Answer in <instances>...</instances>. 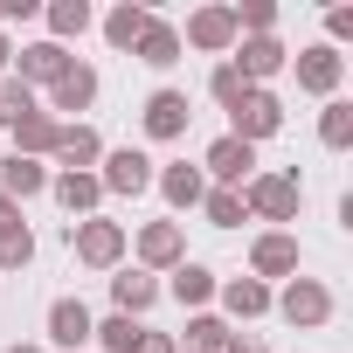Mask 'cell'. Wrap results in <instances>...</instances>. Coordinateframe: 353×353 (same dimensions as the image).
Masks as SVG:
<instances>
[{
  "label": "cell",
  "instance_id": "cell-40",
  "mask_svg": "<svg viewBox=\"0 0 353 353\" xmlns=\"http://www.w3.org/2000/svg\"><path fill=\"white\" fill-rule=\"evenodd\" d=\"M8 222H21V208H14L8 194H0V229H8Z\"/></svg>",
  "mask_w": 353,
  "mask_h": 353
},
{
  "label": "cell",
  "instance_id": "cell-12",
  "mask_svg": "<svg viewBox=\"0 0 353 353\" xmlns=\"http://www.w3.org/2000/svg\"><path fill=\"white\" fill-rule=\"evenodd\" d=\"M250 173H256V145H243V139H229V132L201 152V181H208V188H243Z\"/></svg>",
  "mask_w": 353,
  "mask_h": 353
},
{
  "label": "cell",
  "instance_id": "cell-28",
  "mask_svg": "<svg viewBox=\"0 0 353 353\" xmlns=\"http://www.w3.org/2000/svg\"><path fill=\"white\" fill-rule=\"evenodd\" d=\"M139 332H145V319L111 312V319H97V325H90V346H97V353H132V346H139Z\"/></svg>",
  "mask_w": 353,
  "mask_h": 353
},
{
  "label": "cell",
  "instance_id": "cell-37",
  "mask_svg": "<svg viewBox=\"0 0 353 353\" xmlns=\"http://www.w3.org/2000/svg\"><path fill=\"white\" fill-rule=\"evenodd\" d=\"M222 353H270V346H263V339H250V332H229V346H222Z\"/></svg>",
  "mask_w": 353,
  "mask_h": 353
},
{
  "label": "cell",
  "instance_id": "cell-2",
  "mask_svg": "<svg viewBox=\"0 0 353 353\" xmlns=\"http://www.w3.org/2000/svg\"><path fill=\"white\" fill-rule=\"evenodd\" d=\"M270 312L284 325H298V332H319V325H332L339 298H332L325 277H284V291H270Z\"/></svg>",
  "mask_w": 353,
  "mask_h": 353
},
{
  "label": "cell",
  "instance_id": "cell-11",
  "mask_svg": "<svg viewBox=\"0 0 353 353\" xmlns=\"http://www.w3.org/2000/svg\"><path fill=\"white\" fill-rule=\"evenodd\" d=\"M70 63H77V56H70L63 42H49V35H42V42L14 49V70H8V77H14V83H28V90L42 97V90H49V83H56V77H63Z\"/></svg>",
  "mask_w": 353,
  "mask_h": 353
},
{
  "label": "cell",
  "instance_id": "cell-25",
  "mask_svg": "<svg viewBox=\"0 0 353 353\" xmlns=\"http://www.w3.org/2000/svg\"><path fill=\"white\" fill-rule=\"evenodd\" d=\"M145 21H152L145 0H118V8L104 14V42H111V49H132V42L145 35Z\"/></svg>",
  "mask_w": 353,
  "mask_h": 353
},
{
  "label": "cell",
  "instance_id": "cell-38",
  "mask_svg": "<svg viewBox=\"0 0 353 353\" xmlns=\"http://www.w3.org/2000/svg\"><path fill=\"white\" fill-rule=\"evenodd\" d=\"M35 14V0H0V21H28Z\"/></svg>",
  "mask_w": 353,
  "mask_h": 353
},
{
  "label": "cell",
  "instance_id": "cell-17",
  "mask_svg": "<svg viewBox=\"0 0 353 353\" xmlns=\"http://www.w3.org/2000/svg\"><path fill=\"white\" fill-rule=\"evenodd\" d=\"M49 159H56V173H97V159H104V139H97V125H63Z\"/></svg>",
  "mask_w": 353,
  "mask_h": 353
},
{
  "label": "cell",
  "instance_id": "cell-1",
  "mask_svg": "<svg viewBox=\"0 0 353 353\" xmlns=\"http://www.w3.org/2000/svg\"><path fill=\"white\" fill-rule=\"evenodd\" d=\"M236 194H243V215H250V222H270V229L298 222V208H305L298 173H250V181H243Z\"/></svg>",
  "mask_w": 353,
  "mask_h": 353
},
{
  "label": "cell",
  "instance_id": "cell-19",
  "mask_svg": "<svg viewBox=\"0 0 353 353\" xmlns=\"http://www.w3.org/2000/svg\"><path fill=\"white\" fill-rule=\"evenodd\" d=\"M152 188H159V201H166L173 215H188V208H201V194H208V181H201V166H188V159H173V166H159V173H152Z\"/></svg>",
  "mask_w": 353,
  "mask_h": 353
},
{
  "label": "cell",
  "instance_id": "cell-32",
  "mask_svg": "<svg viewBox=\"0 0 353 353\" xmlns=\"http://www.w3.org/2000/svg\"><path fill=\"white\" fill-rule=\"evenodd\" d=\"M28 111H42V97H35L28 83H14V77H0V132H14Z\"/></svg>",
  "mask_w": 353,
  "mask_h": 353
},
{
  "label": "cell",
  "instance_id": "cell-16",
  "mask_svg": "<svg viewBox=\"0 0 353 353\" xmlns=\"http://www.w3.org/2000/svg\"><path fill=\"white\" fill-rule=\"evenodd\" d=\"M215 284H222V277H215L208 263H194V256H188L181 270H166V284H159V298H173V305H181V312H208V298H215Z\"/></svg>",
  "mask_w": 353,
  "mask_h": 353
},
{
  "label": "cell",
  "instance_id": "cell-22",
  "mask_svg": "<svg viewBox=\"0 0 353 353\" xmlns=\"http://www.w3.org/2000/svg\"><path fill=\"white\" fill-rule=\"evenodd\" d=\"M132 56L145 63V70H173V63H181V28H173V21H145V35L132 42Z\"/></svg>",
  "mask_w": 353,
  "mask_h": 353
},
{
  "label": "cell",
  "instance_id": "cell-23",
  "mask_svg": "<svg viewBox=\"0 0 353 353\" xmlns=\"http://www.w3.org/2000/svg\"><path fill=\"white\" fill-rule=\"evenodd\" d=\"M56 132H63V118H49V111H28V118L8 132V139H14V152H21V159H42V166H49V152H56Z\"/></svg>",
  "mask_w": 353,
  "mask_h": 353
},
{
  "label": "cell",
  "instance_id": "cell-34",
  "mask_svg": "<svg viewBox=\"0 0 353 353\" xmlns=\"http://www.w3.org/2000/svg\"><path fill=\"white\" fill-rule=\"evenodd\" d=\"M229 14H236V42L243 35H277V0H243Z\"/></svg>",
  "mask_w": 353,
  "mask_h": 353
},
{
  "label": "cell",
  "instance_id": "cell-31",
  "mask_svg": "<svg viewBox=\"0 0 353 353\" xmlns=\"http://www.w3.org/2000/svg\"><path fill=\"white\" fill-rule=\"evenodd\" d=\"M201 215H208V229H243V222H250L236 188H208V194H201Z\"/></svg>",
  "mask_w": 353,
  "mask_h": 353
},
{
  "label": "cell",
  "instance_id": "cell-21",
  "mask_svg": "<svg viewBox=\"0 0 353 353\" xmlns=\"http://www.w3.org/2000/svg\"><path fill=\"white\" fill-rule=\"evenodd\" d=\"M49 194H56V201H63V215H77V222H90V215L104 208L97 173H49Z\"/></svg>",
  "mask_w": 353,
  "mask_h": 353
},
{
  "label": "cell",
  "instance_id": "cell-18",
  "mask_svg": "<svg viewBox=\"0 0 353 353\" xmlns=\"http://www.w3.org/2000/svg\"><path fill=\"white\" fill-rule=\"evenodd\" d=\"M152 305H159V277H152V270H139V263H132V270L118 263V270H111V312L145 319Z\"/></svg>",
  "mask_w": 353,
  "mask_h": 353
},
{
  "label": "cell",
  "instance_id": "cell-36",
  "mask_svg": "<svg viewBox=\"0 0 353 353\" xmlns=\"http://www.w3.org/2000/svg\"><path fill=\"white\" fill-rule=\"evenodd\" d=\"M132 353H181V346H173V332H152V325H145V332H139V346H132Z\"/></svg>",
  "mask_w": 353,
  "mask_h": 353
},
{
  "label": "cell",
  "instance_id": "cell-20",
  "mask_svg": "<svg viewBox=\"0 0 353 353\" xmlns=\"http://www.w3.org/2000/svg\"><path fill=\"white\" fill-rule=\"evenodd\" d=\"M0 194H8L14 208L35 201V194H49V166L42 159H21V152H0Z\"/></svg>",
  "mask_w": 353,
  "mask_h": 353
},
{
  "label": "cell",
  "instance_id": "cell-3",
  "mask_svg": "<svg viewBox=\"0 0 353 353\" xmlns=\"http://www.w3.org/2000/svg\"><path fill=\"white\" fill-rule=\"evenodd\" d=\"M125 250H132V229H125V222H111V215L70 222V256H77L83 270H118Z\"/></svg>",
  "mask_w": 353,
  "mask_h": 353
},
{
  "label": "cell",
  "instance_id": "cell-41",
  "mask_svg": "<svg viewBox=\"0 0 353 353\" xmlns=\"http://www.w3.org/2000/svg\"><path fill=\"white\" fill-rule=\"evenodd\" d=\"M0 353H49L42 339H21V346H0Z\"/></svg>",
  "mask_w": 353,
  "mask_h": 353
},
{
  "label": "cell",
  "instance_id": "cell-24",
  "mask_svg": "<svg viewBox=\"0 0 353 353\" xmlns=\"http://www.w3.org/2000/svg\"><path fill=\"white\" fill-rule=\"evenodd\" d=\"M215 298H222L229 319H263V312H270V284H256V277H222Z\"/></svg>",
  "mask_w": 353,
  "mask_h": 353
},
{
  "label": "cell",
  "instance_id": "cell-4",
  "mask_svg": "<svg viewBox=\"0 0 353 353\" xmlns=\"http://www.w3.org/2000/svg\"><path fill=\"white\" fill-rule=\"evenodd\" d=\"M284 70H291V77H298V90H305V97H319V104H325V97H339V83H346V56H339V49H325V42H305Z\"/></svg>",
  "mask_w": 353,
  "mask_h": 353
},
{
  "label": "cell",
  "instance_id": "cell-13",
  "mask_svg": "<svg viewBox=\"0 0 353 353\" xmlns=\"http://www.w3.org/2000/svg\"><path fill=\"white\" fill-rule=\"evenodd\" d=\"M229 63L256 83V90H270V77H284V63H291V49L277 42V35H243L236 49H229Z\"/></svg>",
  "mask_w": 353,
  "mask_h": 353
},
{
  "label": "cell",
  "instance_id": "cell-29",
  "mask_svg": "<svg viewBox=\"0 0 353 353\" xmlns=\"http://www.w3.org/2000/svg\"><path fill=\"white\" fill-rule=\"evenodd\" d=\"M319 145H325V152H346V145H353V104H346V97H325V111H319Z\"/></svg>",
  "mask_w": 353,
  "mask_h": 353
},
{
  "label": "cell",
  "instance_id": "cell-33",
  "mask_svg": "<svg viewBox=\"0 0 353 353\" xmlns=\"http://www.w3.org/2000/svg\"><path fill=\"white\" fill-rule=\"evenodd\" d=\"M28 263H35V229L8 222V229H0V270H28Z\"/></svg>",
  "mask_w": 353,
  "mask_h": 353
},
{
  "label": "cell",
  "instance_id": "cell-15",
  "mask_svg": "<svg viewBox=\"0 0 353 353\" xmlns=\"http://www.w3.org/2000/svg\"><path fill=\"white\" fill-rule=\"evenodd\" d=\"M90 325H97V312H90L83 298H56V305H49V346L90 353Z\"/></svg>",
  "mask_w": 353,
  "mask_h": 353
},
{
  "label": "cell",
  "instance_id": "cell-8",
  "mask_svg": "<svg viewBox=\"0 0 353 353\" xmlns=\"http://www.w3.org/2000/svg\"><path fill=\"white\" fill-rule=\"evenodd\" d=\"M90 104H97V70H90V63H70V70L42 90V111L63 118V125H77V111H90Z\"/></svg>",
  "mask_w": 353,
  "mask_h": 353
},
{
  "label": "cell",
  "instance_id": "cell-9",
  "mask_svg": "<svg viewBox=\"0 0 353 353\" xmlns=\"http://www.w3.org/2000/svg\"><path fill=\"white\" fill-rule=\"evenodd\" d=\"M152 152H139V145H118V152H104L97 159V188L104 194H145L152 188Z\"/></svg>",
  "mask_w": 353,
  "mask_h": 353
},
{
  "label": "cell",
  "instance_id": "cell-39",
  "mask_svg": "<svg viewBox=\"0 0 353 353\" xmlns=\"http://www.w3.org/2000/svg\"><path fill=\"white\" fill-rule=\"evenodd\" d=\"M8 70H14V42H8V35H0V77H8Z\"/></svg>",
  "mask_w": 353,
  "mask_h": 353
},
{
  "label": "cell",
  "instance_id": "cell-5",
  "mask_svg": "<svg viewBox=\"0 0 353 353\" xmlns=\"http://www.w3.org/2000/svg\"><path fill=\"white\" fill-rule=\"evenodd\" d=\"M132 256H139V270H152V277H166V270H181L188 263V229L181 222H145L139 236H132Z\"/></svg>",
  "mask_w": 353,
  "mask_h": 353
},
{
  "label": "cell",
  "instance_id": "cell-30",
  "mask_svg": "<svg viewBox=\"0 0 353 353\" xmlns=\"http://www.w3.org/2000/svg\"><path fill=\"white\" fill-rule=\"evenodd\" d=\"M250 90H256V83H250V77H243V70H236V63H229V56H222V63H215V70H208V97H215V104H222V111H236V104H243V97H250Z\"/></svg>",
  "mask_w": 353,
  "mask_h": 353
},
{
  "label": "cell",
  "instance_id": "cell-26",
  "mask_svg": "<svg viewBox=\"0 0 353 353\" xmlns=\"http://www.w3.org/2000/svg\"><path fill=\"white\" fill-rule=\"evenodd\" d=\"M181 353H222L229 346V319H215V312H188V332L173 339Z\"/></svg>",
  "mask_w": 353,
  "mask_h": 353
},
{
  "label": "cell",
  "instance_id": "cell-27",
  "mask_svg": "<svg viewBox=\"0 0 353 353\" xmlns=\"http://www.w3.org/2000/svg\"><path fill=\"white\" fill-rule=\"evenodd\" d=\"M42 21H49V42H77L97 14H90V0H49V8H42Z\"/></svg>",
  "mask_w": 353,
  "mask_h": 353
},
{
  "label": "cell",
  "instance_id": "cell-35",
  "mask_svg": "<svg viewBox=\"0 0 353 353\" xmlns=\"http://www.w3.org/2000/svg\"><path fill=\"white\" fill-rule=\"evenodd\" d=\"M353 42V8H325V49Z\"/></svg>",
  "mask_w": 353,
  "mask_h": 353
},
{
  "label": "cell",
  "instance_id": "cell-7",
  "mask_svg": "<svg viewBox=\"0 0 353 353\" xmlns=\"http://www.w3.org/2000/svg\"><path fill=\"white\" fill-rule=\"evenodd\" d=\"M284 132V97L277 90H250L236 111H229V139H243V145H263V139H277Z\"/></svg>",
  "mask_w": 353,
  "mask_h": 353
},
{
  "label": "cell",
  "instance_id": "cell-6",
  "mask_svg": "<svg viewBox=\"0 0 353 353\" xmlns=\"http://www.w3.org/2000/svg\"><path fill=\"white\" fill-rule=\"evenodd\" d=\"M139 125H145V139H152V145H173V139H188V125H194V111H188V90L159 83V90L139 104Z\"/></svg>",
  "mask_w": 353,
  "mask_h": 353
},
{
  "label": "cell",
  "instance_id": "cell-14",
  "mask_svg": "<svg viewBox=\"0 0 353 353\" xmlns=\"http://www.w3.org/2000/svg\"><path fill=\"white\" fill-rule=\"evenodd\" d=\"M250 277H256V284L298 277V236H291V229H263V236L250 243Z\"/></svg>",
  "mask_w": 353,
  "mask_h": 353
},
{
  "label": "cell",
  "instance_id": "cell-10",
  "mask_svg": "<svg viewBox=\"0 0 353 353\" xmlns=\"http://www.w3.org/2000/svg\"><path fill=\"white\" fill-rule=\"evenodd\" d=\"M181 49H201V56H229V49H236V14L222 8V0L194 8V14H188V28H181Z\"/></svg>",
  "mask_w": 353,
  "mask_h": 353
}]
</instances>
